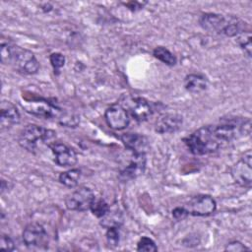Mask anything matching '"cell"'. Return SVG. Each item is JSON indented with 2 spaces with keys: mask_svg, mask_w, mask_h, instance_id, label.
<instances>
[{
  "mask_svg": "<svg viewBox=\"0 0 252 252\" xmlns=\"http://www.w3.org/2000/svg\"><path fill=\"white\" fill-rule=\"evenodd\" d=\"M231 176L240 186L250 188L252 183V154L248 150L244 156L231 167Z\"/></svg>",
  "mask_w": 252,
  "mask_h": 252,
  "instance_id": "obj_7",
  "label": "cell"
},
{
  "mask_svg": "<svg viewBox=\"0 0 252 252\" xmlns=\"http://www.w3.org/2000/svg\"><path fill=\"white\" fill-rule=\"evenodd\" d=\"M27 112L44 119H57L62 113V109L42 97H25L22 103Z\"/></svg>",
  "mask_w": 252,
  "mask_h": 252,
  "instance_id": "obj_5",
  "label": "cell"
},
{
  "mask_svg": "<svg viewBox=\"0 0 252 252\" xmlns=\"http://www.w3.org/2000/svg\"><path fill=\"white\" fill-rule=\"evenodd\" d=\"M208 81L200 74H189L184 78V88L187 92L198 94L207 89Z\"/></svg>",
  "mask_w": 252,
  "mask_h": 252,
  "instance_id": "obj_17",
  "label": "cell"
},
{
  "mask_svg": "<svg viewBox=\"0 0 252 252\" xmlns=\"http://www.w3.org/2000/svg\"><path fill=\"white\" fill-rule=\"evenodd\" d=\"M0 249L5 250V251H14L15 250V243L9 235L1 234Z\"/></svg>",
  "mask_w": 252,
  "mask_h": 252,
  "instance_id": "obj_27",
  "label": "cell"
},
{
  "mask_svg": "<svg viewBox=\"0 0 252 252\" xmlns=\"http://www.w3.org/2000/svg\"><path fill=\"white\" fill-rule=\"evenodd\" d=\"M224 250L225 251H231V252H240V251H249L250 249L247 246H245L243 243H241L240 241L234 240V241L229 242L225 246Z\"/></svg>",
  "mask_w": 252,
  "mask_h": 252,
  "instance_id": "obj_28",
  "label": "cell"
},
{
  "mask_svg": "<svg viewBox=\"0 0 252 252\" xmlns=\"http://www.w3.org/2000/svg\"><path fill=\"white\" fill-rule=\"evenodd\" d=\"M81 178V170L78 168H72L62 172L59 175V181L63 185L69 188L76 187Z\"/></svg>",
  "mask_w": 252,
  "mask_h": 252,
  "instance_id": "obj_19",
  "label": "cell"
},
{
  "mask_svg": "<svg viewBox=\"0 0 252 252\" xmlns=\"http://www.w3.org/2000/svg\"><path fill=\"white\" fill-rule=\"evenodd\" d=\"M104 119L111 129L117 131L125 129L130 123L129 114L120 103L109 106L104 112Z\"/></svg>",
  "mask_w": 252,
  "mask_h": 252,
  "instance_id": "obj_11",
  "label": "cell"
},
{
  "mask_svg": "<svg viewBox=\"0 0 252 252\" xmlns=\"http://www.w3.org/2000/svg\"><path fill=\"white\" fill-rule=\"evenodd\" d=\"M146 167V155H135L130 163L120 172L119 179L122 181H129L141 175Z\"/></svg>",
  "mask_w": 252,
  "mask_h": 252,
  "instance_id": "obj_15",
  "label": "cell"
},
{
  "mask_svg": "<svg viewBox=\"0 0 252 252\" xmlns=\"http://www.w3.org/2000/svg\"><path fill=\"white\" fill-rule=\"evenodd\" d=\"M57 121L61 125L66 126V127H76L79 124L80 119L74 113H71V112L63 110Z\"/></svg>",
  "mask_w": 252,
  "mask_h": 252,
  "instance_id": "obj_23",
  "label": "cell"
},
{
  "mask_svg": "<svg viewBox=\"0 0 252 252\" xmlns=\"http://www.w3.org/2000/svg\"><path fill=\"white\" fill-rule=\"evenodd\" d=\"M200 26L207 32L226 36H237L245 30V23L235 17H224L220 14L206 13L199 20Z\"/></svg>",
  "mask_w": 252,
  "mask_h": 252,
  "instance_id": "obj_2",
  "label": "cell"
},
{
  "mask_svg": "<svg viewBox=\"0 0 252 252\" xmlns=\"http://www.w3.org/2000/svg\"><path fill=\"white\" fill-rule=\"evenodd\" d=\"M123 223V216L117 209L110 210L101 218L100 225L106 229L109 227H119Z\"/></svg>",
  "mask_w": 252,
  "mask_h": 252,
  "instance_id": "obj_18",
  "label": "cell"
},
{
  "mask_svg": "<svg viewBox=\"0 0 252 252\" xmlns=\"http://www.w3.org/2000/svg\"><path fill=\"white\" fill-rule=\"evenodd\" d=\"M23 241L31 248H46L48 246V235L41 224L32 222L23 231Z\"/></svg>",
  "mask_w": 252,
  "mask_h": 252,
  "instance_id": "obj_9",
  "label": "cell"
},
{
  "mask_svg": "<svg viewBox=\"0 0 252 252\" xmlns=\"http://www.w3.org/2000/svg\"><path fill=\"white\" fill-rule=\"evenodd\" d=\"M8 189V182H6V180L2 179L1 181V193L3 194L5 192V190Z\"/></svg>",
  "mask_w": 252,
  "mask_h": 252,
  "instance_id": "obj_30",
  "label": "cell"
},
{
  "mask_svg": "<svg viewBox=\"0 0 252 252\" xmlns=\"http://www.w3.org/2000/svg\"><path fill=\"white\" fill-rule=\"evenodd\" d=\"M237 44L240 46V48L244 51V53L248 56L251 57V32L250 31H244L241 33L237 35L236 38Z\"/></svg>",
  "mask_w": 252,
  "mask_h": 252,
  "instance_id": "obj_21",
  "label": "cell"
},
{
  "mask_svg": "<svg viewBox=\"0 0 252 252\" xmlns=\"http://www.w3.org/2000/svg\"><path fill=\"white\" fill-rule=\"evenodd\" d=\"M183 124V117L177 113H165L160 115L155 122V130L160 134L174 133Z\"/></svg>",
  "mask_w": 252,
  "mask_h": 252,
  "instance_id": "obj_13",
  "label": "cell"
},
{
  "mask_svg": "<svg viewBox=\"0 0 252 252\" xmlns=\"http://www.w3.org/2000/svg\"><path fill=\"white\" fill-rule=\"evenodd\" d=\"M49 60L51 63V66L53 67L54 71H59L65 64V56L62 53L54 52L51 53L49 56Z\"/></svg>",
  "mask_w": 252,
  "mask_h": 252,
  "instance_id": "obj_26",
  "label": "cell"
},
{
  "mask_svg": "<svg viewBox=\"0 0 252 252\" xmlns=\"http://www.w3.org/2000/svg\"><path fill=\"white\" fill-rule=\"evenodd\" d=\"M95 199L92 189L86 186H82L65 198V205L68 210L84 212L91 208L94 200Z\"/></svg>",
  "mask_w": 252,
  "mask_h": 252,
  "instance_id": "obj_8",
  "label": "cell"
},
{
  "mask_svg": "<svg viewBox=\"0 0 252 252\" xmlns=\"http://www.w3.org/2000/svg\"><path fill=\"white\" fill-rule=\"evenodd\" d=\"M153 55L157 59H158L159 61H161L162 63H164L168 66H174L177 62V59L174 56V54L171 53L167 48H165L163 46L156 47L153 51Z\"/></svg>",
  "mask_w": 252,
  "mask_h": 252,
  "instance_id": "obj_20",
  "label": "cell"
},
{
  "mask_svg": "<svg viewBox=\"0 0 252 252\" xmlns=\"http://www.w3.org/2000/svg\"><path fill=\"white\" fill-rule=\"evenodd\" d=\"M56 136L53 130L44 128L42 126L30 124L24 127L18 137L19 145L31 153H35L37 150V143L51 142ZM49 145V143H48Z\"/></svg>",
  "mask_w": 252,
  "mask_h": 252,
  "instance_id": "obj_4",
  "label": "cell"
},
{
  "mask_svg": "<svg viewBox=\"0 0 252 252\" xmlns=\"http://www.w3.org/2000/svg\"><path fill=\"white\" fill-rule=\"evenodd\" d=\"M188 215L189 214L184 207H177L172 211V217L177 220H184Z\"/></svg>",
  "mask_w": 252,
  "mask_h": 252,
  "instance_id": "obj_29",
  "label": "cell"
},
{
  "mask_svg": "<svg viewBox=\"0 0 252 252\" xmlns=\"http://www.w3.org/2000/svg\"><path fill=\"white\" fill-rule=\"evenodd\" d=\"M118 228L119 227H109V228H107L105 236H106L107 244L110 247H116L118 245V243H119L120 236H119Z\"/></svg>",
  "mask_w": 252,
  "mask_h": 252,
  "instance_id": "obj_25",
  "label": "cell"
},
{
  "mask_svg": "<svg viewBox=\"0 0 252 252\" xmlns=\"http://www.w3.org/2000/svg\"><path fill=\"white\" fill-rule=\"evenodd\" d=\"M124 146L135 155H146L150 149L148 138L139 133H125L121 137Z\"/></svg>",
  "mask_w": 252,
  "mask_h": 252,
  "instance_id": "obj_14",
  "label": "cell"
},
{
  "mask_svg": "<svg viewBox=\"0 0 252 252\" xmlns=\"http://www.w3.org/2000/svg\"><path fill=\"white\" fill-rule=\"evenodd\" d=\"M184 142L189 151L197 156L215 153L222 146V143L214 131L213 125H207L197 129L186 137Z\"/></svg>",
  "mask_w": 252,
  "mask_h": 252,
  "instance_id": "obj_3",
  "label": "cell"
},
{
  "mask_svg": "<svg viewBox=\"0 0 252 252\" xmlns=\"http://www.w3.org/2000/svg\"><path fill=\"white\" fill-rule=\"evenodd\" d=\"M0 112V125L2 129H8L18 124L21 120V115L17 107L10 101L3 100L1 102Z\"/></svg>",
  "mask_w": 252,
  "mask_h": 252,
  "instance_id": "obj_16",
  "label": "cell"
},
{
  "mask_svg": "<svg viewBox=\"0 0 252 252\" xmlns=\"http://www.w3.org/2000/svg\"><path fill=\"white\" fill-rule=\"evenodd\" d=\"M0 56L3 64L12 66L19 73L33 75L39 70V62L32 51L20 47L3 36L1 38Z\"/></svg>",
  "mask_w": 252,
  "mask_h": 252,
  "instance_id": "obj_1",
  "label": "cell"
},
{
  "mask_svg": "<svg viewBox=\"0 0 252 252\" xmlns=\"http://www.w3.org/2000/svg\"><path fill=\"white\" fill-rule=\"evenodd\" d=\"M90 210L93 212V214L96 218L101 219L109 211V206L102 199H94L91 208H90Z\"/></svg>",
  "mask_w": 252,
  "mask_h": 252,
  "instance_id": "obj_22",
  "label": "cell"
},
{
  "mask_svg": "<svg viewBox=\"0 0 252 252\" xmlns=\"http://www.w3.org/2000/svg\"><path fill=\"white\" fill-rule=\"evenodd\" d=\"M189 215L197 217H206L215 213L217 203L215 199L209 195H198L189 200L184 207Z\"/></svg>",
  "mask_w": 252,
  "mask_h": 252,
  "instance_id": "obj_10",
  "label": "cell"
},
{
  "mask_svg": "<svg viewBox=\"0 0 252 252\" xmlns=\"http://www.w3.org/2000/svg\"><path fill=\"white\" fill-rule=\"evenodd\" d=\"M120 104L137 121H146L154 112L152 103L140 96H124Z\"/></svg>",
  "mask_w": 252,
  "mask_h": 252,
  "instance_id": "obj_6",
  "label": "cell"
},
{
  "mask_svg": "<svg viewBox=\"0 0 252 252\" xmlns=\"http://www.w3.org/2000/svg\"><path fill=\"white\" fill-rule=\"evenodd\" d=\"M137 251H145V252H155L158 251V246L155 241L147 236L142 237L137 244Z\"/></svg>",
  "mask_w": 252,
  "mask_h": 252,
  "instance_id": "obj_24",
  "label": "cell"
},
{
  "mask_svg": "<svg viewBox=\"0 0 252 252\" xmlns=\"http://www.w3.org/2000/svg\"><path fill=\"white\" fill-rule=\"evenodd\" d=\"M49 148L54 155V161L58 165L68 167L76 164L78 158L76 152L72 148L59 142H52L49 145Z\"/></svg>",
  "mask_w": 252,
  "mask_h": 252,
  "instance_id": "obj_12",
  "label": "cell"
}]
</instances>
